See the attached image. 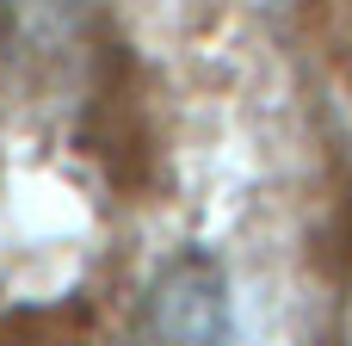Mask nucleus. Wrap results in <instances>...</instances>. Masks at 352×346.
<instances>
[{"label":"nucleus","instance_id":"1","mask_svg":"<svg viewBox=\"0 0 352 346\" xmlns=\"http://www.w3.org/2000/svg\"><path fill=\"white\" fill-rule=\"evenodd\" d=\"M118 346H235V303H229V272L210 260V254H179L167 260L124 340Z\"/></svg>","mask_w":352,"mask_h":346}]
</instances>
